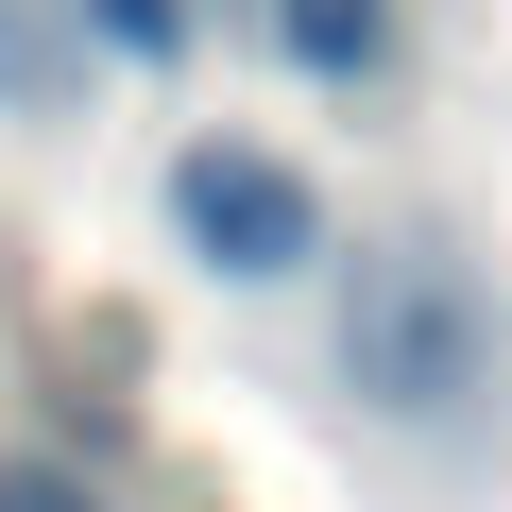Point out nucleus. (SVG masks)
<instances>
[{"label": "nucleus", "mask_w": 512, "mask_h": 512, "mask_svg": "<svg viewBox=\"0 0 512 512\" xmlns=\"http://www.w3.org/2000/svg\"><path fill=\"white\" fill-rule=\"evenodd\" d=\"M478 291L444 274V256H376V274H359V393L376 410H461L478 393Z\"/></svg>", "instance_id": "f257e3e1"}, {"label": "nucleus", "mask_w": 512, "mask_h": 512, "mask_svg": "<svg viewBox=\"0 0 512 512\" xmlns=\"http://www.w3.org/2000/svg\"><path fill=\"white\" fill-rule=\"evenodd\" d=\"M171 222H188V256H205V274H239V291H274L291 256L325 239V205H308V171H291V154H239V137H205V154H171Z\"/></svg>", "instance_id": "f03ea898"}, {"label": "nucleus", "mask_w": 512, "mask_h": 512, "mask_svg": "<svg viewBox=\"0 0 512 512\" xmlns=\"http://www.w3.org/2000/svg\"><path fill=\"white\" fill-rule=\"evenodd\" d=\"M376 35H393L376 0H274V52L291 69H376Z\"/></svg>", "instance_id": "7ed1b4c3"}, {"label": "nucleus", "mask_w": 512, "mask_h": 512, "mask_svg": "<svg viewBox=\"0 0 512 512\" xmlns=\"http://www.w3.org/2000/svg\"><path fill=\"white\" fill-rule=\"evenodd\" d=\"M86 18H103V35H120V52H154V69H171V52H188V0H86Z\"/></svg>", "instance_id": "20e7f679"}, {"label": "nucleus", "mask_w": 512, "mask_h": 512, "mask_svg": "<svg viewBox=\"0 0 512 512\" xmlns=\"http://www.w3.org/2000/svg\"><path fill=\"white\" fill-rule=\"evenodd\" d=\"M0 512H103L86 478H52V461H0Z\"/></svg>", "instance_id": "39448f33"}]
</instances>
